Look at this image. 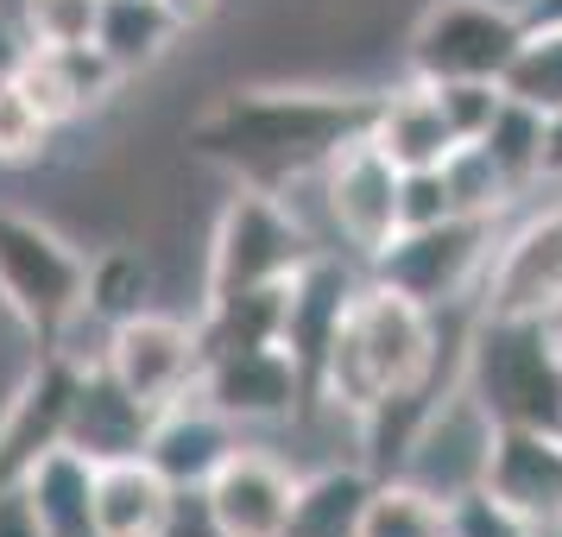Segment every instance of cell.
I'll return each mask as SVG.
<instances>
[{
  "label": "cell",
  "mask_w": 562,
  "mask_h": 537,
  "mask_svg": "<svg viewBox=\"0 0 562 537\" xmlns=\"http://www.w3.org/2000/svg\"><path fill=\"white\" fill-rule=\"evenodd\" d=\"M367 89H329V82H247L228 89L190 121V158H203L234 183L284 190V183L323 171L355 133L373 121Z\"/></svg>",
  "instance_id": "1"
},
{
  "label": "cell",
  "mask_w": 562,
  "mask_h": 537,
  "mask_svg": "<svg viewBox=\"0 0 562 537\" xmlns=\"http://www.w3.org/2000/svg\"><path fill=\"white\" fill-rule=\"evenodd\" d=\"M474 323H481V298L449 310H424L392 284L360 279V291L348 298V310H341V323L329 335V348L316 360V399L335 417L355 424L373 405H385L392 392L424 385L430 373H461Z\"/></svg>",
  "instance_id": "2"
},
{
  "label": "cell",
  "mask_w": 562,
  "mask_h": 537,
  "mask_svg": "<svg viewBox=\"0 0 562 537\" xmlns=\"http://www.w3.org/2000/svg\"><path fill=\"white\" fill-rule=\"evenodd\" d=\"M316 254H323V240L310 234V222L297 209L284 203V190L234 183L228 203L215 209V228H209L203 310L228 304L240 291H266V284L297 279Z\"/></svg>",
  "instance_id": "3"
},
{
  "label": "cell",
  "mask_w": 562,
  "mask_h": 537,
  "mask_svg": "<svg viewBox=\"0 0 562 537\" xmlns=\"http://www.w3.org/2000/svg\"><path fill=\"white\" fill-rule=\"evenodd\" d=\"M82 298H89V254L77 240L32 209H0V316L32 342V355L52 348Z\"/></svg>",
  "instance_id": "4"
},
{
  "label": "cell",
  "mask_w": 562,
  "mask_h": 537,
  "mask_svg": "<svg viewBox=\"0 0 562 537\" xmlns=\"http://www.w3.org/2000/svg\"><path fill=\"white\" fill-rule=\"evenodd\" d=\"M461 385L486 405L493 424H543L562 430V355L550 323L537 316H486L468 335Z\"/></svg>",
  "instance_id": "5"
},
{
  "label": "cell",
  "mask_w": 562,
  "mask_h": 537,
  "mask_svg": "<svg viewBox=\"0 0 562 537\" xmlns=\"http://www.w3.org/2000/svg\"><path fill=\"white\" fill-rule=\"evenodd\" d=\"M499 234H506V215H442L424 228H398L367 259V279L405 291L424 310L474 304L486 284V266L499 254Z\"/></svg>",
  "instance_id": "6"
},
{
  "label": "cell",
  "mask_w": 562,
  "mask_h": 537,
  "mask_svg": "<svg viewBox=\"0 0 562 537\" xmlns=\"http://www.w3.org/2000/svg\"><path fill=\"white\" fill-rule=\"evenodd\" d=\"M518 45V0H424L405 32V70L411 82H506Z\"/></svg>",
  "instance_id": "7"
},
{
  "label": "cell",
  "mask_w": 562,
  "mask_h": 537,
  "mask_svg": "<svg viewBox=\"0 0 562 537\" xmlns=\"http://www.w3.org/2000/svg\"><path fill=\"white\" fill-rule=\"evenodd\" d=\"M316 203H323V222H329V240L341 254H355L360 266L380 254L385 240L398 234V197H405V171L392 158L355 133L341 153L316 171Z\"/></svg>",
  "instance_id": "8"
},
{
  "label": "cell",
  "mask_w": 562,
  "mask_h": 537,
  "mask_svg": "<svg viewBox=\"0 0 562 537\" xmlns=\"http://www.w3.org/2000/svg\"><path fill=\"white\" fill-rule=\"evenodd\" d=\"M203 360H209L203 323L153 304V310H139V316H127V323H114L102 367L127 385L146 411H165V405H178V399H190V392L203 385Z\"/></svg>",
  "instance_id": "9"
},
{
  "label": "cell",
  "mask_w": 562,
  "mask_h": 537,
  "mask_svg": "<svg viewBox=\"0 0 562 537\" xmlns=\"http://www.w3.org/2000/svg\"><path fill=\"white\" fill-rule=\"evenodd\" d=\"M203 392L240 430H266V424H291L304 399H316L304 360L284 342H254V348H209L203 360Z\"/></svg>",
  "instance_id": "10"
},
{
  "label": "cell",
  "mask_w": 562,
  "mask_h": 537,
  "mask_svg": "<svg viewBox=\"0 0 562 537\" xmlns=\"http://www.w3.org/2000/svg\"><path fill=\"white\" fill-rule=\"evenodd\" d=\"M486 316H537L550 323L562 310V197L525 209L506 234L481 284Z\"/></svg>",
  "instance_id": "11"
},
{
  "label": "cell",
  "mask_w": 562,
  "mask_h": 537,
  "mask_svg": "<svg viewBox=\"0 0 562 537\" xmlns=\"http://www.w3.org/2000/svg\"><path fill=\"white\" fill-rule=\"evenodd\" d=\"M493 436H499V424H493L481 399L456 380L430 405V417L417 424V436H411L405 468H398V474L417 481L424 493H436V500L474 493V486L486 481V461H493Z\"/></svg>",
  "instance_id": "12"
},
{
  "label": "cell",
  "mask_w": 562,
  "mask_h": 537,
  "mask_svg": "<svg viewBox=\"0 0 562 537\" xmlns=\"http://www.w3.org/2000/svg\"><path fill=\"white\" fill-rule=\"evenodd\" d=\"M77 373L64 355H32L7 399H0V493L26 481V468L45 449H57L70 436V399H77Z\"/></svg>",
  "instance_id": "13"
},
{
  "label": "cell",
  "mask_w": 562,
  "mask_h": 537,
  "mask_svg": "<svg viewBox=\"0 0 562 537\" xmlns=\"http://www.w3.org/2000/svg\"><path fill=\"white\" fill-rule=\"evenodd\" d=\"M297 493H304V474L284 456H272V449H254V443H240L215 468V481L203 486L222 537H279L291 525Z\"/></svg>",
  "instance_id": "14"
},
{
  "label": "cell",
  "mask_w": 562,
  "mask_h": 537,
  "mask_svg": "<svg viewBox=\"0 0 562 537\" xmlns=\"http://www.w3.org/2000/svg\"><path fill=\"white\" fill-rule=\"evenodd\" d=\"M481 486L499 493L512 512H525L531 525H562V430L499 424Z\"/></svg>",
  "instance_id": "15"
},
{
  "label": "cell",
  "mask_w": 562,
  "mask_h": 537,
  "mask_svg": "<svg viewBox=\"0 0 562 537\" xmlns=\"http://www.w3.org/2000/svg\"><path fill=\"white\" fill-rule=\"evenodd\" d=\"M234 449H240V424H228L203 392H190V399H178V405H165L153 417V436H146V461H153L178 493L209 486L215 481V468H222Z\"/></svg>",
  "instance_id": "16"
},
{
  "label": "cell",
  "mask_w": 562,
  "mask_h": 537,
  "mask_svg": "<svg viewBox=\"0 0 562 537\" xmlns=\"http://www.w3.org/2000/svg\"><path fill=\"white\" fill-rule=\"evenodd\" d=\"M13 82H20L26 102L64 133L70 121L95 114L108 96H121V82L127 77H121L95 45H82V52H45V45H26L20 64H13Z\"/></svg>",
  "instance_id": "17"
},
{
  "label": "cell",
  "mask_w": 562,
  "mask_h": 537,
  "mask_svg": "<svg viewBox=\"0 0 562 537\" xmlns=\"http://www.w3.org/2000/svg\"><path fill=\"white\" fill-rule=\"evenodd\" d=\"M153 417L127 385L114 380L108 367H82L77 373V399H70V449H82L89 461H121V456H146Z\"/></svg>",
  "instance_id": "18"
},
{
  "label": "cell",
  "mask_w": 562,
  "mask_h": 537,
  "mask_svg": "<svg viewBox=\"0 0 562 537\" xmlns=\"http://www.w3.org/2000/svg\"><path fill=\"white\" fill-rule=\"evenodd\" d=\"M367 139L380 146L398 171H436L442 158L456 153L461 139L456 127L442 121V102H436L430 82H405V89H385L373 102V121H367Z\"/></svg>",
  "instance_id": "19"
},
{
  "label": "cell",
  "mask_w": 562,
  "mask_h": 537,
  "mask_svg": "<svg viewBox=\"0 0 562 537\" xmlns=\"http://www.w3.org/2000/svg\"><path fill=\"white\" fill-rule=\"evenodd\" d=\"M20 493H26L38 537H102L95 532V461L70 443H57L32 461Z\"/></svg>",
  "instance_id": "20"
},
{
  "label": "cell",
  "mask_w": 562,
  "mask_h": 537,
  "mask_svg": "<svg viewBox=\"0 0 562 537\" xmlns=\"http://www.w3.org/2000/svg\"><path fill=\"white\" fill-rule=\"evenodd\" d=\"M178 486L146 456L95 461V532L102 537H165Z\"/></svg>",
  "instance_id": "21"
},
{
  "label": "cell",
  "mask_w": 562,
  "mask_h": 537,
  "mask_svg": "<svg viewBox=\"0 0 562 537\" xmlns=\"http://www.w3.org/2000/svg\"><path fill=\"white\" fill-rule=\"evenodd\" d=\"M178 38H183V26L171 20L165 0H108L102 32H95V52L133 82V77H146V70H158Z\"/></svg>",
  "instance_id": "22"
},
{
  "label": "cell",
  "mask_w": 562,
  "mask_h": 537,
  "mask_svg": "<svg viewBox=\"0 0 562 537\" xmlns=\"http://www.w3.org/2000/svg\"><path fill=\"white\" fill-rule=\"evenodd\" d=\"M373 474L348 461V468H316L304 474V493L291 506V525L279 537H360V512H367Z\"/></svg>",
  "instance_id": "23"
},
{
  "label": "cell",
  "mask_w": 562,
  "mask_h": 537,
  "mask_svg": "<svg viewBox=\"0 0 562 537\" xmlns=\"http://www.w3.org/2000/svg\"><path fill=\"white\" fill-rule=\"evenodd\" d=\"M153 291H158L153 247H139V240H108V247L89 254V298H82V304L95 310L102 323H127L139 310H153Z\"/></svg>",
  "instance_id": "24"
},
{
  "label": "cell",
  "mask_w": 562,
  "mask_h": 537,
  "mask_svg": "<svg viewBox=\"0 0 562 537\" xmlns=\"http://www.w3.org/2000/svg\"><path fill=\"white\" fill-rule=\"evenodd\" d=\"M543 127H550V114L531 102H518V96H506L499 102V114L486 121V133L474 139L486 158H493V171L506 178V190L525 203L537 183H543Z\"/></svg>",
  "instance_id": "25"
},
{
  "label": "cell",
  "mask_w": 562,
  "mask_h": 537,
  "mask_svg": "<svg viewBox=\"0 0 562 537\" xmlns=\"http://www.w3.org/2000/svg\"><path fill=\"white\" fill-rule=\"evenodd\" d=\"M360 537H449V500L424 493L405 474L373 481L367 512H360Z\"/></svg>",
  "instance_id": "26"
},
{
  "label": "cell",
  "mask_w": 562,
  "mask_h": 537,
  "mask_svg": "<svg viewBox=\"0 0 562 537\" xmlns=\"http://www.w3.org/2000/svg\"><path fill=\"white\" fill-rule=\"evenodd\" d=\"M499 89L543 108V114H562V26H525V45H518Z\"/></svg>",
  "instance_id": "27"
},
{
  "label": "cell",
  "mask_w": 562,
  "mask_h": 537,
  "mask_svg": "<svg viewBox=\"0 0 562 537\" xmlns=\"http://www.w3.org/2000/svg\"><path fill=\"white\" fill-rule=\"evenodd\" d=\"M108 0H20V38L45 52H82L102 32Z\"/></svg>",
  "instance_id": "28"
},
{
  "label": "cell",
  "mask_w": 562,
  "mask_h": 537,
  "mask_svg": "<svg viewBox=\"0 0 562 537\" xmlns=\"http://www.w3.org/2000/svg\"><path fill=\"white\" fill-rule=\"evenodd\" d=\"M442 183H449V197H456L461 215H512V209H518V197L506 190V178L493 171V158H486L474 139L442 158Z\"/></svg>",
  "instance_id": "29"
},
{
  "label": "cell",
  "mask_w": 562,
  "mask_h": 537,
  "mask_svg": "<svg viewBox=\"0 0 562 537\" xmlns=\"http://www.w3.org/2000/svg\"><path fill=\"white\" fill-rule=\"evenodd\" d=\"M52 139H57V127L26 102V89L7 70L0 77V165H13V171L20 165H38V158L52 153Z\"/></svg>",
  "instance_id": "30"
},
{
  "label": "cell",
  "mask_w": 562,
  "mask_h": 537,
  "mask_svg": "<svg viewBox=\"0 0 562 537\" xmlns=\"http://www.w3.org/2000/svg\"><path fill=\"white\" fill-rule=\"evenodd\" d=\"M449 537H537V525L525 512H512L499 493L474 486V493L449 500Z\"/></svg>",
  "instance_id": "31"
},
{
  "label": "cell",
  "mask_w": 562,
  "mask_h": 537,
  "mask_svg": "<svg viewBox=\"0 0 562 537\" xmlns=\"http://www.w3.org/2000/svg\"><path fill=\"white\" fill-rule=\"evenodd\" d=\"M436 102H442V121L456 127V139L468 146V139H481L486 121L499 114V102H506V89L499 82H430Z\"/></svg>",
  "instance_id": "32"
},
{
  "label": "cell",
  "mask_w": 562,
  "mask_h": 537,
  "mask_svg": "<svg viewBox=\"0 0 562 537\" xmlns=\"http://www.w3.org/2000/svg\"><path fill=\"white\" fill-rule=\"evenodd\" d=\"M442 215H461L449 183H442V165L436 171H405V197H398V228H424V222H442Z\"/></svg>",
  "instance_id": "33"
},
{
  "label": "cell",
  "mask_w": 562,
  "mask_h": 537,
  "mask_svg": "<svg viewBox=\"0 0 562 537\" xmlns=\"http://www.w3.org/2000/svg\"><path fill=\"white\" fill-rule=\"evenodd\" d=\"M165 537H222V525H215V512H209V500H203V486L178 493V506H171V525H165Z\"/></svg>",
  "instance_id": "34"
},
{
  "label": "cell",
  "mask_w": 562,
  "mask_h": 537,
  "mask_svg": "<svg viewBox=\"0 0 562 537\" xmlns=\"http://www.w3.org/2000/svg\"><path fill=\"white\" fill-rule=\"evenodd\" d=\"M0 537H38L32 506H26V493H20V486H13V493H0Z\"/></svg>",
  "instance_id": "35"
},
{
  "label": "cell",
  "mask_w": 562,
  "mask_h": 537,
  "mask_svg": "<svg viewBox=\"0 0 562 537\" xmlns=\"http://www.w3.org/2000/svg\"><path fill=\"white\" fill-rule=\"evenodd\" d=\"M171 7V20H178L183 32H203L215 13H222V0H165Z\"/></svg>",
  "instance_id": "36"
},
{
  "label": "cell",
  "mask_w": 562,
  "mask_h": 537,
  "mask_svg": "<svg viewBox=\"0 0 562 537\" xmlns=\"http://www.w3.org/2000/svg\"><path fill=\"white\" fill-rule=\"evenodd\" d=\"M543 183L562 190V114H550V127H543Z\"/></svg>",
  "instance_id": "37"
},
{
  "label": "cell",
  "mask_w": 562,
  "mask_h": 537,
  "mask_svg": "<svg viewBox=\"0 0 562 537\" xmlns=\"http://www.w3.org/2000/svg\"><path fill=\"white\" fill-rule=\"evenodd\" d=\"M525 26H562V0H518Z\"/></svg>",
  "instance_id": "38"
},
{
  "label": "cell",
  "mask_w": 562,
  "mask_h": 537,
  "mask_svg": "<svg viewBox=\"0 0 562 537\" xmlns=\"http://www.w3.org/2000/svg\"><path fill=\"white\" fill-rule=\"evenodd\" d=\"M20 52H26V38H20V32H13L7 20H0V77H7V70L20 64Z\"/></svg>",
  "instance_id": "39"
},
{
  "label": "cell",
  "mask_w": 562,
  "mask_h": 537,
  "mask_svg": "<svg viewBox=\"0 0 562 537\" xmlns=\"http://www.w3.org/2000/svg\"><path fill=\"white\" fill-rule=\"evenodd\" d=\"M550 342H557V355H562V310L550 316Z\"/></svg>",
  "instance_id": "40"
},
{
  "label": "cell",
  "mask_w": 562,
  "mask_h": 537,
  "mask_svg": "<svg viewBox=\"0 0 562 537\" xmlns=\"http://www.w3.org/2000/svg\"><path fill=\"white\" fill-rule=\"evenodd\" d=\"M537 537H562V525H537Z\"/></svg>",
  "instance_id": "41"
}]
</instances>
